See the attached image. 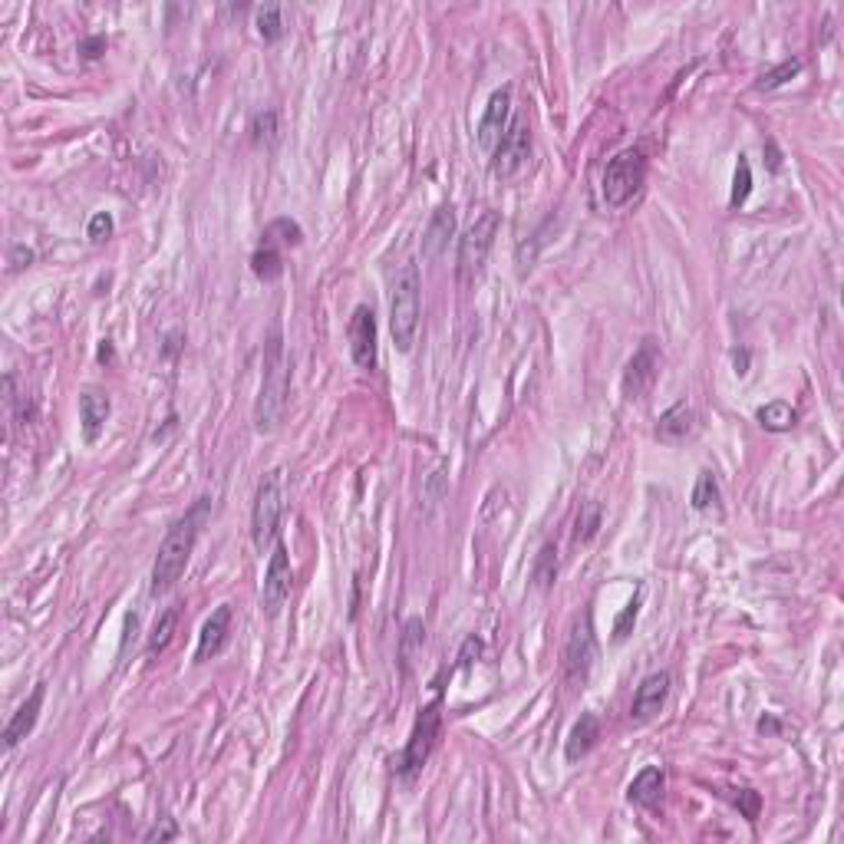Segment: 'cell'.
Segmentation results:
<instances>
[{"instance_id":"obj_20","label":"cell","mask_w":844,"mask_h":844,"mask_svg":"<svg viewBox=\"0 0 844 844\" xmlns=\"http://www.w3.org/2000/svg\"><path fill=\"white\" fill-rule=\"evenodd\" d=\"M597 739H601V719L594 713H581V719H577L568 732V742H564V759L581 762L584 755L597 746Z\"/></svg>"},{"instance_id":"obj_11","label":"cell","mask_w":844,"mask_h":844,"mask_svg":"<svg viewBox=\"0 0 844 844\" xmlns=\"http://www.w3.org/2000/svg\"><path fill=\"white\" fill-rule=\"evenodd\" d=\"M657 380H660V350L653 340H643L624 370V396L643 399L657 386Z\"/></svg>"},{"instance_id":"obj_37","label":"cell","mask_w":844,"mask_h":844,"mask_svg":"<svg viewBox=\"0 0 844 844\" xmlns=\"http://www.w3.org/2000/svg\"><path fill=\"white\" fill-rule=\"evenodd\" d=\"M80 53H83L86 60L103 57V53H106V37H103V33H96V37H86V40L80 43Z\"/></svg>"},{"instance_id":"obj_30","label":"cell","mask_w":844,"mask_h":844,"mask_svg":"<svg viewBox=\"0 0 844 844\" xmlns=\"http://www.w3.org/2000/svg\"><path fill=\"white\" fill-rule=\"evenodd\" d=\"M251 142L254 146H271L277 139V113L274 109H261V113L251 116Z\"/></svg>"},{"instance_id":"obj_31","label":"cell","mask_w":844,"mask_h":844,"mask_svg":"<svg viewBox=\"0 0 844 844\" xmlns=\"http://www.w3.org/2000/svg\"><path fill=\"white\" fill-rule=\"evenodd\" d=\"M752 192V165L746 155H739V162H736V179H732V208H739V205H746V198Z\"/></svg>"},{"instance_id":"obj_35","label":"cell","mask_w":844,"mask_h":844,"mask_svg":"<svg viewBox=\"0 0 844 844\" xmlns=\"http://www.w3.org/2000/svg\"><path fill=\"white\" fill-rule=\"evenodd\" d=\"M172 838H179V828H175V821L172 818H162L159 825H152L146 831V841H172Z\"/></svg>"},{"instance_id":"obj_19","label":"cell","mask_w":844,"mask_h":844,"mask_svg":"<svg viewBox=\"0 0 844 844\" xmlns=\"http://www.w3.org/2000/svg\"><path fill=\"white\" fill-rule=\"evenodd\" d=\"M696 429V413L690 403H676L670 406L657 422V439L666 442V446H676V442H683L686 436H693Z\"/></svg>"},{"instance_id":"obj_3","label":"cell","mask_w":844,"mask_h":844,"mask_svg":"<svg viewBox=\"0 0 844 844\" xmlns=\"http://www.w3.org/2000/svg\"><path fill=\"white\" fill-rule=\"evenodd\" d=\"M419 317H422V277L419 264L406 261L396 274L393 284V304H390V333L399 353H409L419 337Z\"/></svg>"},{"instance_id":"obj_27","label":"cell","mask_w":844,"mask_h":844,"mask_svg":"<svg viewBox=\"0 0 844 844\" xmlns=\"http://www.w3.org/2000/svg\"><path fill=\"white\" fill-rule=\"evenodd\" d=\"M175 624H179V614H175V610H165V614L155 620V627L149 633V643H146L149 657H159V653L169 650V643L175 637Z\"/></svg>"},{"instance_id":"obj_4","label":"cell","mask_w":844,"mask_h":844,"mask_svg":"<svg viewBox=\"0 0 844 844\" xmlns=\"http://www.w3.org/2000/svg\"><path fill=\"white\" fill-rule=\"evenodd\" d=\"M281 515H284V472L271 469L258 482V492H254V505H251V541L261 554L271 544H277Z\"/></svg>"},{"instance_id":"obj_17","label":"cell","mask_w":844,"mask_h":844,"mask_svg":"<svg viewBox=\"0 0 844 844\" xmlns=\"http://www.w3.org/2000/svg\"><path fill=\"white\" fill-rule=\"evenodd\" d=\"M452 235H455V211H452V205H442V208H436V215L429 218V228H426V235H422V258L426 261L442 258V251L449 248Z\"/></svg>"},{"instance_id":"obj_13","label":"cell","mask_w":844,"mask_h":844,"mask_svg":"<svg viewBox=\"0 0 844 844\" xmlns=\"http://www.w3.org/2000/svg\"><path fill=\"white\" fill-rule=\"evenodd\" d=\"M350 357L360 370L376 366V317L366 304H360L350 317Z\"/></svg>"},{"instance_id":"obj_2","label":"cell","mask_w":844,"mask_h":844,"mask_svg":"<svg viewBox=\"0 0 844 844\" xmlns=\"http://www.w3.org/2000/svg\"><path fill=\"white\" fill-rule=\"evenodd\" d=\"M287 396H291V370H287L281 327H274L268 350H264V380H261L258 403H254V429L268 436V432L281 426Z\"/></svg>"},{"instance_id":"obj_18","label":"cell","mask_w":844,"mask_h":844,"mask_svg":"<svg viewBox=\"0 0 844 844\" xmlns=\"http://www.w3.org/2000/svg\"><path fill=\"white\" fill-rule=\"evenodd\" d=\"M666 792V772L660 765H647L643 772H637V779L627 785V802L637 808H653Z\"/></svg>"},{"instance_id":"obj_9","label":"cell","mask_w":844,"mask_h":844,"mask_svg":"<svg viewBox=\"0 0 844 844\" xmlns=\"http://www.w3.org/2000/svg\"><path fill=\"white\" fill-rule=\"evenodd\" d=\"M498 211H482L479 218L472 221L469 231H465V238L459 244V274L465 281H472V277H479L485 268V258L488 251H492L495 235H498Z\"/></svg>"},{"instance_id":"obj_32","label":"cell","mask_w":844,"mask_h":844,"mask_svg":"<svg viewBox=\"0 0 844 844\" xmlns=\"http://www.w3.org/2000/svg\"><path fill=\"white\" fill-rule=\"evenodd\" d=\"M798 73H802V60H785V63L775 66V70L765 73L762 80L755 83V90H775V86L788 83V80H792V76H798Z\"/></svg>"},{"instance_id":"obj_16","label":"cell","mask_w":844,"mask_h":844,"mask_svg":"<svg viewBox=\"0 0 844 844\" xmlns=\"http://www.w3.org/2000/svg\"><path fill=\"white\" fill-rule=\"evenodd\" d=\"M228 633H231V607L221 604L215 614L205 620L202 633H198L195 663H208L211 657H218V653L225 650V643H228Z\"/></svg>"},{"instance_id":"obj_28","label":"cell","mask_w":844,"mask_h":844,"mask_svg":"<svg viewBox=\"0 0 844 844\" xmlns=\"http://www.w3.org/2000/svg\"><path fill=\"white\" fill-rule=\"evenodd\" d=\"M254 27H258L261 40H268V43L281 40V37H284L281 7H277V4H264V7H258V10H254Z\"/></svg>"},{"instance_id":"obj_36","label":"cell","mask_w":844,"mask_h":844,"mask_svg":"<svg viewBox=\"0 0 844 844\" xmlns=\"http://www.w3.org/2000/svg\"><path fill=\"white\" fill-rule=\"evenodd\" d=\"M736 805L742 808V812H746V818H749V821H755V818H759V805H762V798H759V792H752V788H746V792H739Z\"/></svg>"},{"instance_id":"obj_6","label":"cell","mask_w":844,"mask_h":844,"mask_svg":"<svg viewBox=\"0 0 844 844\" xmlns=\"http://www.w3.org/2000/svg\"><path fill=\"white\" fill-rule=\"evenodd\" d=\"M439 709H442V703H439V699H432V703L419 713L416 726H413V736H409L403 755H399L396 765H393L396 775H403V779H413L422 765L429 762V755H432V749H436V742H439V729H442V713H439Z\"/></svg>"},{"instance_id":"obj_1","label":"cell","mask_w":844,"mask_h":844,"mask_svg":"<svg viewBox=\"0 0 844 844\" xmlns=\"http://www.w3.org/2000/svg\"><path fill=\"white\" fill-rule=\"evenodd\" d=\"M208 515H211V502L208 498H198V502L188 508V512L175 521L169 531H165V538L159 544V554H155V564H152V594L172 591V587L182 581V574L188 568V558H192Z\"/></svg>"},{"instance_id":"obj_34","label":"cell","mask_w":844,"mask_h":844,"mask_svg":"<svg viewBox=\"0 0 844 844\" xmlns=\"http://www.w3.org/2000/svg\"><path fill=\"white\" fill-rule=\"evenodd\" d=\"M86 235H90L93 244H103L109 235H113V215H106V211L93 215V218H90V231H86Z\"/></svg>"},{"instance_id":"obj_5","label":"cell","mask_w":844,"mask_h":844,"mask_svg":"<svg viewBox=\"0 0 844 844\" xmlns=\"http://www.w3.org/2000/svg\"><path fill=\"white\" fill-rule=\"evenodd\" d=\"M643 182H647V155L640 149L617 152L604 169V185H601L604 202L610 208H624L640 195Z\"/></svg>"},{"instance_id":"obj_12","label":"cell","mask_w":844,"mask_h":844,"mask_svg":"<svg viewBox=\"0 0 844 844\" xmlns=\"http://www.w3.org/2000/svg\"><path fill=\"white\" fill-rule=\"evenodd\" d=\"M508 122H512V86H502V90H495L492 99H488V106H485V113L479 119V146L485 152H495V146L502 142L505 136V129H508Z\"/></svg>"},{"instance_id":"obj_29","label":"cell","mask_w":844,"mask_h":844,"mask_svg":"<svg viewBox=\"0 0 844 844\" xmlns=\"http://www.w3.org/2000/svg\"><path fill=\"white\" fill-rule=\"evenodd\" d=\"M719 482H716V475L713 472H699V479H696V488H693V508L696 512H713V508H719Z\"/></svg>"},{"instance_id":"obj_39","label":"cell","mask_w":844,"mask_h":844,"mask_svg":"<svg viewBox=\"0 0 844 844\" xmlns=\"http://www.w3.org/2000/svg\"><path fill=\"white\" fill-rule=\"evenodd\" d=\"M106 360H113V343L103 340V347H99V363H106Z\"/></svg>"},{"instance_id":"obj_7","label":"cell","mask_w":844,"mask_h":844,"mask_svg":"<svg viewBox=\"0 0 844 844\" xmlns=\"http://www.w3.org/2000/svg\"><path fill=\"white\" fill-rule=\"evenodd\" d=\"M528 162H531V126H528V119L518 116L508 122L502 142H498L492 152V172L502 182H515L518 175L528 169Z\"/></svg>"},{"instance_id":"obj_22","label":"cell","mask_w":844,"mask_h":844,"mask_svg":"<svg viewBox=\"0 0 844 844\" xmlns=\"http://www.w3.org/2000/svg\"><path fill=\"white\" fill-rule=\"evenodd\" d=\"M759 422L769 432H788L798 422V413L792 403H785V399H772V403H765L759 409Z\"/></svg>"},{"instance_id":"obj_25","label":"cell","mask_w":844,"mask_h":844,"mask_svg":"<svg viewBox=\"0 0 844 844\" xmlns=\"http://www.w3.org/2000/svg\"><path fill=\"white\" fill-rule=\"evenodd\" d=\"M251 271H254V277H261V281H277V277L284 274L281 251L271 248V244H261V248L254 251V258H251Z\"/></svg>"},{"instance_id":"obj_15","label":"cell","mask_w":844,"mask_h":844,"mask_svg":"<svg viewBox=\"0 0 844 844\" xmlns=\"http://www.w3.org/2000/svg\"><path fill=\"white\" fill-rule=\"evenodd\" d=\"M43 696H47V683H37L33 686V693L20 703V709L14 716H10V723L4 729V746L7 749H14L17 742H24L33 726H37V719H40V709H43Z\"/></svg>"},{"instance_id":"obj_24","label":"cell","mask_w":844,"mask_h":844,"mask_svg":"<svg viewBox=\"0 0 844 844\" xmlns=\"http://www.w3.org/2000/svg\"><path fill=\"white\" fill-rule=\"evenodd\" d=\"M422 643H426V627H422V620L419 617L406 620L403 637H399V660H403L406 673H409V666H413V660L422 653Z\"/></svg>"},{"instance_id":"obj_8","label":"cell","mask_w":844,"mask_h":844,"mask_svg":"<svg viewBox=\"0 0 844 844\" xmlns=\"http://www.w3.org/2000/svg\"><path fill=\"white\" fill-rule=\"evenodd\" d=\"M594 663H597V637H594L591 614H584V620L574 624L568 650H564V680H568L571 690H584V683L591 680Z\"/></svg>"},{"instance_id":"obj_38","label":"cell","mask_w":844,"mask_h":844,"mask_svg":"<svg viewBox=\"0 0 844 844\" xmlns=\"http://www.w3.org/2000/svg\"><path fill=\"white\" fill-rule=\"evenodd\" d=\"M33 261V251L24 248V244H17L14 251H10V271H20V268H30Z\"/></svg>"},{"instance_id":"obj_14","label":"cell","mask_w":844,"mask_h":844,"mask_svg":"<svg viewBox=\"0 0 844 844\" xmlns=\"http://www.w3.org/2000/svg\"><path fill=\"white\" fill-rule=\"evenodd\" d=\"M670 683L673 676L660 670V673H650L647 680L637 686V693H633V706H630V716L637 719V723H647L663 709L666 696H670Z\"/></svg>"},{"instance_id":"obj_10","label":"cell","mask_w":844,"mask_h":844,"mask_svg":"<svg viewBox=\"0 0 844 844\" xmlns=\"http://www.w3.org/2000/svg\"><path fill=\"white\" fill-rule=\"evenodd\" d=\"M291 587H294V568H291V554L281 541L274 544L271 551V561H268V571H264V584H261V610L268 617L281 614V607L287 604V597H291Z\"/></svg>"},{"instance_id":"obj_40","label":"cell","mask_w":844,"mask_h":844,"mask_svg":"<svg viewBox=\"0 0 844 844\" xmlns=\"http://www.w3.org/2000/svg\"><path fill=\"white\" fill-rule=\"evenodd\" d=\"M175 350H179V333H169V347H165V353L172 357Z\"/></svg>"},{"instance_id":"obj_23","label":"cell","mask_w":844,"mask_h":844,"mask_svg":"<svg viewBox=\"0 0 844 844\" xmlns=\"http://www.w3.org/2000/svg\"><path fill=\"white\" fill-rule=\"evenodd\" d=\"M531 577H535V587L538 591H548V587L558 581V548H554V541H544L538 558H535V568H531Z\"/></svg>"},{"instance_id":"obj_26","label":"cell","mask_w":844,"mask_h":844,"mask_svg":"<svg viewBox=\"0 0 844 844\" xmlns=\"http://www.w3.org/2000/svg\"><path fill=\"white\" fill-rule=\"evenodd\" d=\"M601 505L597 502H584L581 505V512H577V521H574V541L577 544H591L597 538V531H601Z\"/></svg>"},{"instance_id":"obj_21","label":"cell","mask_w":844,"mask_h":844,"mask_svg":"<svg viewBox=\"0 0 844 844\" xmlns=\"http://www.w3.org/2000/svg\"><path fill=\"white\" fill-rule=\"evenodd\" d=\"M109 413H113V406H109V396L103 393H83L80 396V426H83V439L86 442H96L103 436Z\"/></svg>"},{"instance_id":"obj_33","label":"cell","mask_w":844,"mask_h":844,"mask_svg":"<svg viewBox=\"0 0 844 844\" xmlns=\"http://www.w3.org/2000/svg\"><path fill=\"white\" fill-rule=\"evenodd\" d=\"M637 614H640V594L633 597V601L624 610H620V617H617V624H614V640H627L630 627L637 624Z\"/></svg>"}]
</instances>
